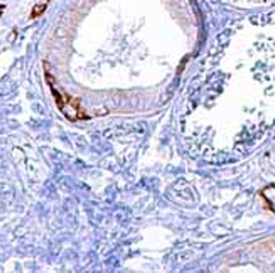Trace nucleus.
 <instances>
[{"instance_id":"nucleus-1","label":"nucleus","mask_w":275,"mask_h":273,"mask_svg":"<svg viewBox=\"0 0 275 273\" xmlns=\"http://www.w3.org/2000/svg\"><path fill=\"white\" fill-rule=\"evenodd\" d=\"M45 9H46L45 5H36V6L33 8V11H31V18L39 17L43 12L45 11Z\"/></svg>"}]
</instances>
